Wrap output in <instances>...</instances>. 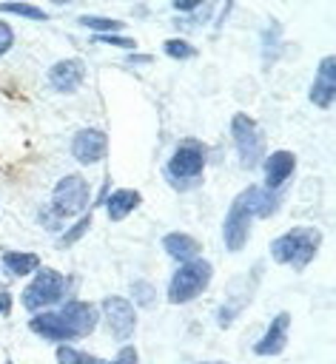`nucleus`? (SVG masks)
Wrapping results in <instances>:
<instances>
[{
  "mask_svg": "<svg viewBox=\"0 0 336 364\" xmlns=\"http://www.w3.org/2000/svg\"><path fill=\"white\" fill-rule=\"evenodd\" d=\"M77 23L85 26V28H91V31H97V34H117L125 26V23H120L114 17H100V14H83Z\"/></svg>",
  "mask_w": 336,
  "mask_h": 364,
  "instance_id": "20",
  "label": "nucleus"
},
{
  "mask_svg": "<svg viewBox=\"0 0 336 364\" xmlns=\"http://www.w3.org/2000/svg\"><path fill=\"white\" fill-rule=\"evenodd\" d=\"M88 228H91V210H88L85 216H80V219L74 222V228H71V230H65V233L60 236V247H65V245H74V242H77V239H80V236H83Z\"/></svg>",
  "mask_w": 336,
  "mask_h": 364,
  "instance_id": "25",
  "label": "nucleus"
},
{
  "mask_svg": "<svg viewBox=\"0 0 336 364\" xmlns=\"http://www.w3.org/2000/svg\"><path fill=\"white\" fill-rule=\"evenodd\" d=\"M34 273L37 276L28 282V287L23 290V299H20L23 307L31 310V313H37V310L60 301L63 293H65V276L57 273L54 267H43V270H34Z\"/></svg>",
  "mask_w": 336,
  "mask_h": 364,
  "instance_id": "3",
  "label": "nucleus"
},
{
  "mask_svg": "<svg viewBox=\"0 0 336 364\" xmlns=\"http://www.w3.org/2000/svg\"><path fill=\"white\" fill-rule=\"evenodd\" d=\"M231 134H233V145H236L242 168H256L262 154H265V139L259 134V125L248 114H233Z\"/></svg>",
  "mask_w": 336,
  "mask_h": 364,
  "instance_id": "4",
  "label": "nucleus"
},
{
  "mask_svg": "<svg viewBox=\"0 0 336 364\" xmlns=\"http://www.w3.org/2000/svg\"><path fill=\"white\" fill-rule=\"evenodd\" d=\"M131 63H151V57H148V54H134Z\"/></svg>",
  "mask_w": 336,
  "mask_h": 364,
  "instance_id": "31",
  "label": "nucleus"
},
{
  "mask_svg": "<svg viewBox=\"0 0 336 364\" xmlns=\"http://www.w3.org/2000/svg\"><path fill=\"white\" fill-rule=\"evenodd\" d=\"M57 364H108V361H103V358H97V355H88V353H80V350H74V347L60 344V347H57Z\"/></svg>",
  "mask_w": 336,
  "mask_h": 364,
  "instance_id": "22",
  "label": "nucleus"
},
{
  "mask_svg": "<svg viewBox=\"0 0 336 364\" xmlns=\"http://www.w3.org/2000/svg\"><path fill=\"white\" fill-rule=\"evenodd\" d=\"M140 202H142V193L140 191H131V188H120V191H114L111 196H105V213H108V219L111 222H122L134 208H140Z\"/></svg>",
  "mask_w": 336,
  "mask_h": 364,
  "instance_id": "17",
  "label": "nucleus"
},
{
  "mask_svg": "<svg viewBox=\"0 0 336 364\" xmlns=\"http://www.w3.org/2000/svg\"><path fill=\"white\" fill-rule=\"evenodd\" d=\"M322 245V233L316 228H293L271 242V256L279 264H290L293 270H305Z\"/></svg>",
  "mask_w": 336,
  "mask_h": 364,
  "instance_id": "1",
  "label": "nucleus"
},
{
  "mask_svg": "<svg viewBox=\"0 0 336 364\" xmlns=\"http://www.w3.org/2000/svg\"><path fill=\"white\" fill-rule=\"evenodd\" d=\"M171 6H174V11H194V9H199V0H174Z\"/></svg>",
  "mask_w": 336,
  "mask_h": 364,
  "instance_id": "29",
  "label": "nucleus"
},
{
  "mask_svg": "<svg viewBox=\"0 0 336 364\" xmlns=\"http://www.w3.org/2000/svg\"><path fill=\"white\" fill-rule=\"evenodd\" d=\"M100 307H103V318H105L108 333L117 341H128L134 336V327H137L134 304L128 299H122V296H105Z\"/></svg>",
  "mask_w": 336,
  "mask_h": 364,
  "instance_id": "7",
  "label": "nucleus"
},
{
  "mask_svg": "<svg viewBox=\"0 0 336 364\" xmlns=\"http://www.w3.org/2000/svg\"><path fill=\"white\" fill-rule=\"evenodd\" d=\"M63 321L71 327V333L80 338V336H88L94 327H97V307L88 304V301H68L63 310H60Z\"/></svg>",
  "mask_w": 336,
  "mask_h": 364,
  "instance_id": "14",
  "label": "nucleus"
},
{
  "mask_svg": "<svg viewBox=\"0 0 336 364\" xmlns=\"http://www.w3.org/2000/svg\"><path fill=\"white\" fill-rule=\"evenodd\" d=\"M251 219H253V213H251L245 196L239 193V196L231 202L228 216H225V222H222V239H225V247H228L231 253H239V250L245 247L248 233H251Z\"/></svg>",
  "mask_w": 336,
  "mask_h": 364,
  "instance_id": "6",
  "label": "nucleus"
},
{
  "mask_svg": "<svg viewBox=\"0 0 336 364\" xmlns=\"http://www.w3.org/2000/svg\"><path fill=\"white\" fill-rule=\"evenodd\" d=\"M0 14H17L26 20H48V11H43L40 6H31V3H0Z\"/></svg>",
  "mask_w": 336,
  "mask_h": 364,
  "instance_id": "21",
  "label": "nucleus"
},
{
  "mask_svg": "<svg viewBox=\"0 0 336 364\" xmlns=\"http://www.w3.org/2000/svg\"><path fill=\"white\" fill-rule=\"evenodd\" d=\"M11 46H14V31L6 20H0V54H6Z\"/></svg>",
  "mask_w": 336,
  "mask_h": 364,
  "instance_id": "27",
  "label": "nucleus"
},
{
  "mask_svg": "<svg viewBox=\"0 0 336 364\" xmlns=\"http://www.w3.org/2000/svg\"><path fill=\"white\" fill-rule=\"evenodd\" d=\"M205 171V148L194 139L177 145V151L168 159V176L179 185V179H196Z\"/></svg>",
  "mask_w": 336,
  "mask_h": 364,
  "instance_id": "8",
  "label": "nucleus"
},
{
  "mask_svg": "<svg viewBox=\"0 0 336 364\" xmlns=\"http://www.w3.org/2000/svg\"><path fill=\"white\" fill-rule=\"evenodd\" d=\"M6 364H14V361H6Z\"/></svg>",
  "mask_w": 336,
  "mask_h": 364,
  "instance_id": "33",
  "label": "nucleus"
},
{
  "mask_svg": "<svg viewBox=\"0 0 336 364\" xmlns=\"http://www.w3.org/2000/svg\"><path fill=\"white\" fill-rule=\"evenodd\" d=\"M9 313H11V296L0 293V316H9Z\"/></svg>",
  "mask_w": 336,
  "mask_h": 364,
  "instance_id": "30",
  "label": "nucleus"
},
{
  "mask_svg": "<svg viewBox=\"0 0 336 364\" xmlns=\"http://www.w3.org/2000/svg\"><path fill=\"white\" fill-rule=\"evenodd\" d=\"M205 364H228V361H205Z\"/></svg>",
  "mask_w": 336,
  "mask_h": 364,
  "instance_id": "32",
  "label": "nucleus"
},
{
  "mask_svg": "<svg viewBox=\"0 0 336 364\" xmlns=\"http://www.w3.org/2000/svg\"><path fill=\"white\" fill-rule=\"evenodd\" d=\"M83 80H85V65H83V60H77V57L60 60V63H54V65L48 68V82H51V88L60 91V94H74V91L83 85Z\"/></svg>",
  "mask_w": 336,
  "mask_h": 364,
  "instance_id": "10",
  "label": "nucleus"
},
{
  "mask_svg": "<svg viewBox=\"0 0 336 364\" xmlns=\"http://www.w3.org/2000/svg\"><path fill=\"white\" fill-rule=\"evenodd\" d=\"M111 364H137V350L134 347H122Z\"/></svg>",
  "mask_w": 336,
  "mask_h": 364,
  "instance_id": "28",
  "label": "nucleus"
},
{
  "mask_svg": "<svg viewBox=\"0 0 336 364\" xmlns=\"http://www.w3.org/2000/svg\"><path fill=\"white\" fill-rule=\"evenodd\" d=\"M105 151H108V136L100 128H83L71 139V156L83 165L100 162L105 156Z\"/></svg>",
  "mask_w": 336,
  "mask_h": 364,
  "instance_id": "9",
  "label": "nucleus"
},
{
  "mask_svg": "<svg viewBox=\"0 0 336 364\" xmlns=\"http://www.w3.org/2000/svg\"><path fill=\"white\" fill-rule=\"evenodd\" d=\"M333 57H322L319 68H316V77H313V85H310V102L316 108H330L333 105V97H336V68H333Z\"/></svg>",
  "mask_w": 336,
  "mask_h": 364,
  "instance_id": "12",
  "label": "nucleus"
},
{
  "mask_svg": "<svg viewBox=\"0 0 336 364\" xmlns=\"http://www.w3.org/2000/svg\"><path fill=\"white\" fill-rule=\"evenodd\" d=\"M3 267H6L11 276H28V273L40 270V256L23 253V250H6V253H3Z\"/></svg>",
  "mask_w": 336,
  "mask_h": 364,
  "instance_id": "18",
  "label": "nucleus"
},
{
  "mask_svg": "<svg viewBox=\"0 0 336 364\" xmlns=\"http://www.w3.org/2000/svg\"><path fill=\"white\" fill-rule=\"evenodd\" d=\"M296 168V156L290 151H273L271 156H265L262 162V171H265V188L268 191H276L288 182V176L293 173Z\"/></svg>",
  "mask_w": 336,
  "mask_h": 364,
  "instance_id": "13",
  "label": "nucleus"
},
{
  "mask_svg": "<svg viewBox=\"0 0 336 364\" xmlns=\"http://www.w3.org/2000/svg\"><path fill=\"white\" fill-rule=\"evenodd\" d=\"M28 330L37 333V336H43L46 341H71V338H77V336L71 333V327L63 321V316H60V313H48V310L37 313V316L28 321Z\"/></svg>",
  "mask_w": 336,
  "mask_h": 364,
  "instance_id": "15",
  "label": "nucleus"
},
{
  "mask_svg": "<svg viewBox=\"0 0 336 364\" xmlns=\"http://www.w3.org/2000/svg\"><path fill=\"white\" fill-rule=\"evenodd\" d=\"M242 196H245L253 216H271L276 210V196H271V191H262V188L251 185L248 191H242Z\"/></svg>",
  "mask_w": 336,
  "mask_h": 364,
  "instance_id": "19",
  "label": "nucleus"
},
{
  "mask_svg": "<svg viewBox=\"0 0 336 364\" xmlns=\"http://www.w3.org/2000/svg\"><path fill=\"white\" fill-rule=\"evenodd\" d=\"M131 296H134V304H140V307H151L157 290H154L151 282H134V284H131Z\"/></svg>",
  "mask_w": 336,
  "mask_h": 364,
  "instance_id": "24",
  "label": "nucleus"
},
{
  "mask_svg": "<svg viewBox=\"0 0 336 364\" xmlns=\"http://www.w3.org/2000/svg\"><path fill=\"white\" fill-rule=\"evenodd\" d=\"M88 205V182L80 173H65L51 193V213L54 216H77Z\"/></svg>",
  "mask_w": 336,
  "mask_h": 364,
  "instance_id": "5",
  "label": "nucleus"
},
{
  "mask_svg": "<svg viewBox=\"0 0 336 364\" xmlns=\"http://www.w3.org/2000/svg\"><path fill=\"white\" fill-rule=\"evenodd\" d=\"M211 276H214V267L205 259H191V262L179 264V270L168 282V301L171 304H188V301H194L211 284Z\"/></svg>",
  "mask_w": 336,
  "mask_h": 364,
  "instance_id": "2",
  "label": "nucleus"
},
{
  "mask_svg": "<svg viewBox=\"0 0 336 364\" xmlns=\"http://www.w3.org/2000/svg\"><path fill=\"white\" fill-rule=\"evenodd\" d=\"M97 43L120 46V48H137V43H134L131 37H120V34H97Z\"/></svg>",
  "mask_w": 336,
  "mask_h": 364,
  "instance_id": "26",
  "label": "nucleus"
},
{
  "mask_svg": "<svg viewBox=\"0 0 336 364\" xmlns=\"http://www.w3.org/2000/svg\"><path fill=\"white\" fill-rule=\"evenodd\" d=\"M288 330H290V313H276L268 324V330L262 333V338L253 344L256 355H279L288 344Z\"/></svg>",
  "mask_w": 336,
  "mask_h": 364,
  "instance_id": "11",
  "label": "nucleus"
},
{
  "mask_svg": "<svg viewBox=\"0 0 336 364\" xmlns=\"http://www.w3.org/2000/svg\"><path fill=\"white\" fill-rule=\"evenodd\" d=\"M162 51H165L168 57H174V60H191V57H196V48H194L188 40H182V37L165 40V43H162Z\"/></svg>",
  "mask_w": 336,
  "mask_h": 364,
  "instance_id": "23",
  "label": "nucleus"
},
{
  "mask_svg": "<svg viewBox=\"0 0 336 364\" xmlns=\"http://www.w3.org/2000/svg\"><path fill=\"white\" fill-rule=\"evenodd\" d=\"M162 250L171 256V259H177L179 264H185V262H191V259H199V250H202V245L191 236V233H165L162 236Z\"/></svg>",
  "mask_w": 336,
  "mask_h": 364,
  "instance_id": "16",
  "label": "nucleus"
}]
</instances>
